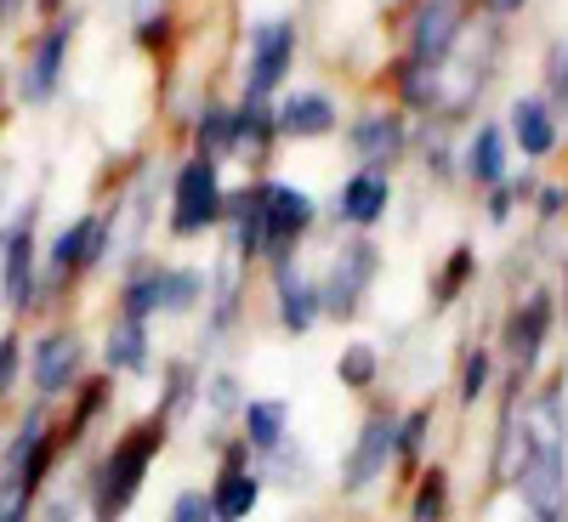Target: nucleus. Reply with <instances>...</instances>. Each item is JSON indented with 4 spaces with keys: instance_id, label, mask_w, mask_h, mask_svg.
I'll return each instance as SVG.
<instances>
[{
    "instance_id": "obj_7",
    "label": "nucleus",
    "mask_w": 568,
    "mask_h": 522,
    "mask_svg": "<svg viewBox=\"0 0 568 522\" xmlns=\"http://www.w3.org/2000/svg\"><path fill=\"white\" fill-rule=\"evenodd\" d=\"M296 52H302V23L296 18H262L251 23V40H245V98H267L291 80L296 69Z\"/></svg>"
},
{
    "instance_id": "obj_22",
    "label": "nucleus",
    "mask_w": 568,
    "mask_h": 522,
    "mask_svg": "<svg viewBox=\"0 0 568 522\" xmlns=\"http://www.w3.org/2000/svg\"><path fill=\"white\" fill-rule=\"evenodd\" d=\"M233 438L251 449V460H267L284 438H291V403L284 398H245L240 420H233Z\"/></svg>"
},
{
    "instance_id": "obj_43",
    "label": "nucleus",
    "mask_w": 568,
    "mask_h": 522,
    "mask_svg": "<svg viewBox=\"0 0 568 522\" xmlns=\"http://www.w3.org/2000/svg\"><path fill=\"white\" fill-rule=\"evenodd\" d=\"M535 211H540V222H557V216H562V182L535 187Z\"/></svg>"
},
{
    "instance_id": "obj_2",
    "label": "nucleus",
    "mask_w": 568,
    "mask_h": 522,
    "mask_svg": "<svg viewBox=\"0 0 568 522\" xmlns=\"http://www.w3.org/2000/svg\"><path fill=\"white\" fill-rule=\"evenodd\" d=\"M382 267H387V250L375 245L369 233H353V239H342L336 250H329V267L313 278L324 318L353 324V318L369 307V290H375V278H382Z\"/></svg>"
},
{
    "instance_id": "obj_47",
    "label": "nucleus",
    "mask_w": 568,
    "mask_h": 522,
    "mask_svg": "<svg viewBox=\"0 0 568 522\" xmlns=\"http://www.w3.org/2000/svg\"><path fill=\"white\" fill-rule=\"evenodd\" d=\"M40 7H45V12H58V7H63V0H40Z\"/></svg>"
},
{
    "instance_id": "obj_46",
    "label": "nucleus",
    "mask_w": 568,
    "mask_h": 522,
    "mask_svg": "<svg viewBox=\"0 0 568 522\" xmlns=\"http://www.w3.org/2000/svg\"><path fill=\"white\" fill-rule=\"evenodd\" d=\"M524 522H568V511H546V516H524Z\"/></svg>"
},
{
    "instance_id": "obj_41",
    "label": "nucleus",
    "mask_w": 568,
    "mask_h": 522,
    "mask_svg": "<svg viewBox=\"0 0 568 522\" xmlns=\"http://www.w3.org/2000/svg\"><path fill=\"white\" fill-rule=\"evenodd\" d=\"M517 205H524V199H517V187H511V176H506L500 187H489V205H484V211H489V222L500 227V222H511Z\"/></svg>"
},
{
    "instance_id": "obj_30",
    "label": "nucleus",
    "mask_w": 568,
    "mask_h": 522,
    "mask_svg": "<svg viewBox=\"0 0 568 522\" xmlns=\"http://www.w3.org/2000/svg\"><path fill=\"white\" fill-rule=\"evenodd\" d=\"M471 278H478V250H471V245H455V250L444 256V267L433 273V307H438V313L455 307V301L471 290Z\"/></svg>"
},
{
    "instance_id": "obj_33",
    "label": "nucleus",
    "mask_w": 568,
    "mask_h": 522,
    "mask_svg": "<svg viewBox=\"0 0 568 522\" xmlns=\"http://www.w3.org/2000/svg\"><path fill=\"white\" fill-rule=\"evenodd\" d=\"M336 381L347 392H375V381H382V352H375L369 341H347L336 352Z\"/></svg>"
},
{
    "instance_id": "obj_32",
    "label": "nucleus",
    "mask_w": 568,
    "mask_h": 522,
    "mask_svg": "<svg viewBox=\"0 0 568 522\" xmlns=\"http://www.w3.org/2000/svg\"><path fill=\"white\" fill-rule=\"evenodd\" d=\"M256 471H262V483H278V489H291V494L313 483V460H307V449L291 443V438H284L267 460H256Z\"/></svg>"
},
{
    "instance_id": "obj_3",
    "label": "nucleus",
    "mask_w": 568,
    "mask_h": 522,
    "mask_svg": "<svg viewBox=\"0 0 568 522\" xmlns=\"http://www.w3.org/2000/svg\"><path fill=\"white\" fill-rule=\"evenodd\" d=\"M222 199H227V182H222V165L187 154L171 176V239H200V233L222 227Z\"/></svg>"
},
{
    "instance_id": "obj_18",
    "label": "nucleus",
    "mask_w": 568,
    "mask_h": 522,
    "mask_svg": "<svg viewBox=\"0 0 568 522\" xmlns=\"http://www.w3.org/2000/svg\"><path fill=\"white\" fill-rule=\"evenodd\" d=\"M506 142L524 160H551L557 154V142H562V120L546 109V98L535 91V98H511V109H506Z\"/></svg>"
},
{
    "instance_id": "obj_29",
    "label": "nucleus",
    "mask_w": 568,
    "mask_h": 522,
    "mask_svg": "<svg viewBox=\"0 0 568 522\" xmlns=\"http://www.w3.org/2000/svg\"><path fill=\"white\" fill-rule=\"evenodd\" d=\"M160 290H165V262H142V267L120 284V318H125V324L160 318Z\"/></svg>"
},
{
    "instance_id": "obj_15",
    "label": "nucleus",
    "mask_w": 568,
    "mask_h": 522,
    "mask_svg": "<svg viewBox=\"0 0 568 522\" xmlns=\"http://www.w3.org/2000/svg\"><path fill=\"white\" fill-rule=\"evenodd\" d=\"M0 296L12 313L34 307V205L12 216V227L0 233Z\"/></svg>"
},
{
    "instance_id": "obj_50",
    "label": "nucleus",
    "mask_w": 568,
    "mask_h": 522,
    "mask_svg": "<svg viewBox=\"0 0 568 522\" xmlns=\"http://www.w3.org/2000/svg\"><path fill=\"white\" fill-rule=\"evenodd\" d=\"M0 125H7V109H0Z\"/></svg>"
},
{
    "instance_id": "obj_11",
    "label": "nucleus",
    "mask_w": 568,
    "mask_h": 522,
    "mask_svg": "<svg viewBox=\"0 0 568 522\" xmlns=\"http://www.w3.org/2000/svg\"><path fill=\"white\" fill-rule=\"evenodd\" d=\"M29 381L40 398H63L85 381V341L74 329H45V336L29 347Z\"/></svg>"
},
{
    "instance_id": "obj_37",
    "label": "nucleus",
    "mask_w": 568,
    "mask_h": 522,
    "mask_svg": "<svg viewBox=\"0 0 568 522\" xmlns=\"http://www.w3.org/2000/svg\"><path fill=\"white\" fill-rule=\"evenodd\" d=\"M420 165L433 171L438 182H455V176H460V154L449 149V136H438V131H426V142H420Z\"/></svg>"
},
{
    "instance_id": "obj_5",
    "label": "nucleus",
    "mask_w": 568,
    "mask_h": 522,
    "mask_svg": "<svg viewBox=\"0 0 568 522\" xmlns=\"http://www.w3.org/2000/svg\"><path fill=\"white\" fill-rule=\"evenodd\" d=\"M393 432H398V409L393 403H369V414L358 420V432L342 454V471H336V483L347 500H364L375 483H387V471H393Z\"/></svg>"
},
{
    "instance_id": "obj_44",
    "label": "nucleus",
    "mask_w": 568,
    "mask_h": 522,
    "mask_svg": "<svg viewBox=\"0 0 568 522\" xmlns=\"http://www.w3.org/2000/svg\"><path fill=\"white\" fill-rule=\"evenodd\" d=\"M524 7H529V0H484V12H489L495 23H500V18H517Z\"/></svg>"
},
{
    "instance_id": "obj_16",
    "label": "nucleus",
    "mask_w": 568,
    "mask_h": 522,
    "mask_svg": "<svg viewBox=\"0 0 568 522\" xmlns=\"http://www.w3.org/2000/svg\"><path fill=\"white\" fill-rule=\"evenodd\" d=\"M387 85H393V109H404V114L444 120V109H449V69L398 58V63L387 69Z\"/></svg>"
},
{
    "instance_id": "obj_13",
    "label": "nucleus",
    "mask_w": 568,
    "mask_h": 522,
    "mask_svg": "<svg viewBox=\"0 0 568 522\" xmlns=\"http://www.w3.org/2000/svg\"><path fill=\"white\" fill-rule=\"evenodd\" d=\"M273 120H278V142H324L342 131V103L318 85H302L273 103Z\"/></svg>"
},
{
    "instance_id": "obj_38",
    "label": "nucleus",
    "mask_w": 568,
    "mask_h": 522,
    "mask_svg": "<svg viewBox=\"0 0 568 522\" xmlns=\"http://www.w3.org/2000/svg\"><path fill=\"white\" fill-rule=\"evenodd\" d=\"M0 522H34V494L18 478H0Z\"/></svg>"
},
{
    "instance_id": "obj_14",
    "label": "nucleus",
    "mask_w": 568,
    "mask_h": 522,
    "mask_svg": "<svg viewBox=\"0 0 568 522\" xmlns=\"http://www.w3.org/2000/svg\"><path fill=\"white\" fill-rule=\"evenodd\" d=\"M387 211H393V176H382V171H353L329 194V222L353 227V233H369L375 222H387Z\"/></svg>"
},
{
    "instance_id": "obj_8",
    "label": "nucleus",
    "mask_w": 568,
    "mask_h": 522,
    "mask_svg": "<svg viewBox=\"0 0 568 522\" xmlns=\"http://www.w3.org/2000/svg\"><path fill=\"white\" fill-rule=\"evenodd\" d=\"M342 136H347V154L358 160V171H382V176H393V165L415 149L409 114H404V109H387V103L353 114V120L342 125Z\"/></svg>"
},
{
    "instance_id": "obj_39",
    "label": "nucleus",
    "mask_w": 568,
    "mask_h": 522,
    "mask_svg": "<svg viewBox=\"0 0 568 522\" xmlns=\"http://www.w3.org/2000/svg\"><path fill=\"white\" fill-rule=\"evenodd\" d=\"M165 522H211V500L205 489H176L165 505Z\"/></svg>"
},
{
    "instance_id": "obj_36",
    "label": "nucleus",
    "mask_w": 568,
    "mask_h": 522,
    "mask_svg": "<svg viewBox=\"0 0 568 522\" xmlns=\"http://www.w3.org/2000/svg\"><path fill=\"white\" fill-rule=\"evenodd\" d=\"M540 80H546V91H540V98H546V109L562 120V114H568V40H551V45H546Z\"/></svg>"
},
{
    "instance_id": "obj_17",
    "label": "nucleus",
    "mask_w": 568,
    "mask_h": 522,
    "mask_svg": "<svg viewBox=\"0 0 568 522\" xmlns=\"http://www.w3.org/2000/svg\"><path fill=\"white\" fill-rule=\"evenodd\" d=\"M205 347H222L233 336V324L245 313V262L240 256H222L216 267H205Z\"/></svg>"
},
{
    "instance_id": "obj_9",
    "label": "nucleus",
    "mask_w": 568,
    "mask_h": 522,
    "mask_svg": "<svg viewBox=\"0 0 568 522\" xmlns=\"http://www.w3.org/2000/svg\"><path fill=\"white\" fill-rule=\"evenodd\" d=\"M551 324H557V296L546 284H529V296L517 301L500 324V352L511 358V375L517 381H529L546 358V341H551Z\"/></svg>"
},
{
    "instance_id": "obj_1",
    "label": "nucleus",
    "mask_w": 568,
    "mask_h": 522,
    "mask_svg": "<svg viewBox=\"0 0 568 522\" xmlns=\"http://www.w3.org/2000/svg\"><path fill=\"white\" fill-rule=\"evenodd\" d=\"M171 443V426L160 414H142L136 426L114 438V449L85 471V516L91 522H125V511L136 505L142 483H149V471L160 460V449Z\"/></svg>"
},
{
    "instance_id": "obj_10",
    "label": "nucleus",
    "mask_w": 568,
    "mask_h": 522,
    "mask_svg": "<svg viewBox=\"0 0 568 522\" xmlns=\"http://www.w3.org/2000/svg\"><path fill=\"white\" fill-rule=\"evenodd\" d=\"M466 29H471L466 0H415V18H409V34H404V58L449 69V58H455V45L466 40Z\"/></svg>"
},
{
    "instance_id": "obj_42",
    "label": "nucleus",
    "mask_w": 568,
    "mask_h": 522,
    "mask_svg": "<svg viewBox=\"0 0 568 522\" xmlns=\"http://www.w3.org/2000/svg\"><path fill=\"white\" fill-rule=\"evenodd\" d=\"M80 516H85V500H69V494L45 500V505L34 511V522H80Z\"/></svg>"
},
{
    "instance_id": "obj_35",
    "label": "nucleus",
    "mask_w": 568,
    "mask_h": 522,
    "mask_svg": "<svg viewBox=\"0 0 568 522\" xmlns=\"http://www.w3.org/2000/svg\"><path fill=\"white\" fill-rule=\"evenodd\" d=\"M489 387H495V352L489 347H471L466 358H460V403L466 409H478V398H489Z\"/></svg>"
},
{
    "instance_id": "obj_34",
    "label": "nucleus",
    "mask_w": 568,
    "mask_h": 522,
    "mask_svg": "<svg viewBox=\"0 0 568 522\" xmlns=\"http://www.w3.org/2000/svg\"><path fill=\"white\" fill-rule=\"evenodd\" d=\"M200 403H205V414H211L216 426L240 420V409H245V387H240V375H233V369H216V375H205Z\"/></svg>"
},
{
    "instance_id": "obj_45",
    "label": "nucleus",
    "mask_w": 568,
    "mask_h": 522,
    "mask_svg": "<svg viewBox=\"0 0 568 522\" xmlns=\"http://www.w3.org/2000/svg\"><path fill=\"white\" fill-rule=\"evenodd\" d=\"M557 313L568 318V262H562V284H557Z\"/></svg>"
},
{
    "instance_id": "obj_27",
    "label": "nucleus",
    "mask_w": 568,
    "mask_h": 522,
    "mask_svg": "<svg viewBox=\"0 0 568 522\" xmlns=\"http://www.w3.org/2000/svg\"><path fill=\"white\" fill-rule=\"evenodd\" d=\"M103 364H109V375H149V364H154L149 324H125V318H114L109 341H103Z\"/></svg>"
},
{
    "instance_id": "obj_4",
    "label": "nucleus",
    "mask_w": 568,
    "mask_h": 522,
    "mask_svg": "<svg viewBox=\"0 0 568 522\" xmlns=\"http://www.w3.org/2000/svg\"><path fill=\"white\" fill-rule=\"evenodd\" d=\"M256 205H262V227H267V267L296 262V245L307 239V227L318 222V199L307 194L302 182H284V176H262L256 182Z\"/></svg>"
},
{
    "instance_id": "obj_49",
    "label": "nucleus",
    "mask_w": 568,
    "mask_h": 522,
    "mask_svg": "<svg viewBox=\"0 0 568 522\" xmlns=\"http://www.w3.org/2000/svg\"><path fill=\"white\" fill-rule=\"evenodd\" d=\"M0 7H18V0H0Z\"/></svg>"
},
{
    "instance_id": "obj_40",
    "label": "nucleus",
    "mask_w": 568,
    "mask_h": 522,
    "mask_svg": "<svg viewBox=\"0 0 568 522\" xmlns=\"http://www.w3.org/2000/svg\"><path fill=\"white\" fill-rule=\"evenodd\" d=\"M23 381V341L18 336H0V398Z\"/></svg>"
},
{
    "instance_id": "obj_6",
    "label": "nucleus",
    "mask_w": 568,
    "mask_h": 522,
    "mask_svg": "<svg viewBox=\"0 0 568 522\" xmlns=\"http://www.w3.org/2000/svg\"><path fill=\"white\" fill-rule=\"evenodd\" d=\"M211 443H216V478H211V489H205L211 522H251V516L262 511V494H267L251 449H245L240 438H222V432H211Z\"/></svg>"
},
{
    "instance_id": "obj_28",
    "label": "nucleus",
    "mask_w": 568,
    "mask_h": 522,
    "mask_svg": "<svg viewBox=\"0 0 568 522\" xmlns=\"http://www.w3.org/2000/svg\"><path fill=\"white\" fill-rule=\"evenodd\" d=\"M160 375H165V381H160V409H154V414H160L165 426H176V420H182L187 409L200 403V387H205V375H200V364H187V358H171V364H165Z\"/></svg>"
},
{
    "instance_id": "obj_26",
    "label": "nucleus",
    "mask_w": 568,
    "mask_h": 522,
    "mask_svg": "<svg viewBox=\"0 0 568 522\" xmlns=\"http://www.w3.org/2000/svg\"><path fill=\"white\" fill-rule=\"evenodd\" d=\"M433 403H415V409H398V432H393V465L404 471V478H415V471L426 465V438H433Z\"/></svg>"
},
{
    "instance_id": "obj_24",
    "label": "nucleus",
    "mask_w": 568,
    "mask_h": 522,
    "mask_svg": "<svg viewBox=\"0 0 568 522\" xmlns=\"http://www.w3.org/2000/svg\"><path fill=\"white\" fill-rule=\"evenodd\" d=\"M194 154L211 160V165H227V160H240V125H233V103H205L194 114Z\"/></svg>"
},
{
    "instance_id": "obj_25",
    "label": "nucleus",
    "mask_w": 568,
    "mask_h": 522,
    "mask_svg": "<svg viewBox=\"0 0 568 522\" xmlns=\"http://www.w3.org/2000/svg\"><path fill=\"white\" fill-rule=\"evenodd\" d=\"M455 516V478L449 465H420L415 489H409V522H449Z\"/></svg>"
},
{
    "instance_id": "obj_31",
    "label": "nucleus",
    "mask_w": 568,
    "mask_h": 522,
    "mask_svg": "<svg viewBox=\"0 0 568 522\" xmlns=\"http://www.w3.org/2000/svg\"><path fill=\"white\" fill-rule=\"evenodd\" d=\"M205 307V267H165V290H160V313L165 318H187Z\"/></svg>"
},
{
    "instance_id": "obj_12",
    "label": "nucleus",
    "mask_w": 568,
    "mask_h": 522,
    "mask_svg": "<svg viewBox=\"0 0 568 522\" xmlns=\"http://www.w3.org/2000/svg\"><path fill=\"white\" fill-rule=\"evenodd\" d=\"M74 34H80V18H74V12H58V23L29 45V58H23V69H18V98H23V103H45V98L58 91Z\"/></svg>"
},
{
    "instance_id": "obj_19",
    "label": "nucleus",
    "mask_w": 568,
    "mask_h": 522,
    "mask_svg": "<svg viewBox=\"0 0 568 522\" xmlns=\"http://www.w3.org/2000/svg\"><path fill=\"white\" fill-rule=\"evenodd\" d=\"M273 273V318L284 336H313V324L324 318L318 307V284L296 267V262H284V267H267Z\"/></svg>"
},
{
    "instance_id": "obj_48",
    "label": "nucleus",
    "mask_w": 568,
    "mask_h": 522,
    "mask_svg": "<svg viewBox=\"0 0 568 522\" xmlns=\"http://www.w3.org/2000/svg\"><path fill=\"white\" fill-rule=\"evenodd\" d=\"M562 222H568V182H562Z\"/></svg>"
},
{
    "instance_id": "obj_23",
    "label": "nucleus",
    "mask_w": 568,
    "mask_h": 522,
    "mask_svg": "<svg viewBox=\"0 0 568 522\" xmlns=\"http://www.w3.org/2000/svg\"><path fill=\"white\" fill-rule=\"evenodd\" d=\"M233 125H240V160H245V165L273 160V149H278V120H273V103H267V98H240V103H233Z\"/></svg>"
},
{
    "instance_id": "obj_21",
    "label": "nucleus",
    "mask_w": 568,
    "mask_h": 522,
    "mask_svg": "<svg viewBox=\"0 0 568 522\" xmlns=\"http://www.w3.org/2000/svg\"><path fill=\"white\" fill-rule=\"evenodd\" d=\"M460 176L471 187H500L511 176V142L500 131V120H478L466 136V149H460Z\"/></svg>"
},
{
    "instance_id": "obj_20",
    "label": "nucleus",
    "mask_w": 568,
    "mask_h": 522,
    "mask_svg": "<svg viewBox=\"0 0 568 522\" xmlns=\"http://www.w3.org/2000/svg\"><path fill=\"white\" fill-rule=\"evenodd\" d=\"M109 216H98V211H85V216H74L58 239H52V250H45V262H52V273H80V267H98L103 256H109Z\"/></svg>"
}]
</instances>
